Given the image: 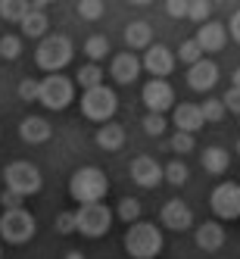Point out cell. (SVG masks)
<instances>
[{"label":"cell","mask_w":240,"mask_h":259,"mask_svg":"<svg viewBox=\"0 0 240 259\" xmlns=\"http://www.w3.org/2000/svg\"><path fill=\"white\" fill-rule=\"evenodd\" d=\"M109 191V181H106V172L97 169V165H81V169L69 178V194L75 203L81 206H90V203H103Z\"/></svg>","instance_id":"1"},{"label":"cell","mask_w":240,"mask_h":259,"mask_svg":"<svg viewBox=\"0 0 240 259\" xmlns=\"http://www.w3.org/2000/svg\"><path fill=\"white\" fill-rule=\"evenodd\" d=\"M125 250L131 259H156L162 250V231L153 222H137L125 231Z\"/></svg>","instance_id":"2"},{"label":"cell","mask_w":240,"mask_h":259,"mask_svg":"<svg viewBox=\"0 0 240 259\" xmlns=\"http://www.w3.org/2000/svg\"><path fill=\"white\" fill-rule=\"evenodd\" d=\"M34 63L50 75H60V72L72 63V41L66 34H47L34 50Z\"/></svg>","instance_id":"3"},{"label":"cell","mask_w":240,"mask_h":259,"mask_svg":"<svg viewBox=\"0 0 240 259\" xmlns=\"http://www.w3.org/2000/svg\"><path fill=\"white\" fill-rule=\"evenodd\" d=\"M38 231V222L28 209H10L0 215V240L4 244H13V247H22L34 237Z\"/></svg>","instance_id":"4"},{"label":"cell","mask_w":240,"mask_h":259,"mask_svg":"<svg viewBox=\"0 0 240 259\" xmlns=\"http://www.w3.org/2000/svg\"><path fill=\"white\" fill-rule=\"evenodd\" d=\"M116 109H119V97H116V91L106 88V84H100L94 91H84V94H81V113L90 122H100V125L113 122Z\"/></svg>","instance_id":"5"},{"label":"cell","mask_w":240,"mask_h":259,"mask_svg":"<svg viewBox=\"0 0 240 259\" xmlns=\"http://www.w3.org/2000/svg\"><path fill=\"white\" fill-rule=\"evenodd\" d=\"M4 181H7V191H16L19 197H31L44 188V178H41V169L34 162H25V159H16L4 169Z\"/></svg>","instance_id":"6"},{"label":"cell","mask_w":240,"mask_h":259,"mask_svg":"<svg viewBox=\"0 0 240 259\" xmlns=\"http://www.w3.org/2000/svg\"><path fill=\"white\" fill-rule=\"evenodd\" d=\"M72 100H75V81L66 78V75H47L41 81V100L47 109H53V113H60V109H66Z\"/></svg>","instance_id":"7"},{"label":"cell","mask_w":240,"mask_h":259,"mask_svg":"<svg viewBox=\"0 0 240 259\" xmlns=\"http://www.w3.org/2000/svg\"><path fill=\"white\" fill-rule=\"evenodd\" d=\"M75 219H78V234H84V237H103L109 231V225H113V212H109V206H103V203L81 206L75 212Z\"/></svg>","instance_id":"8"},{"label":"cell","mask_w":240,"mask_h":259,"mask_svg":"<svg viewBox=\"0 0 240 259\" xmlns=\"http://www.w3.org/2000/svg\"><path fill=\"white\" fill-rule=\"evenodd\" d=\"M209 206L218 219H240V184L234 181H221L209 197Z\"/></svg>","instance_id":"9"},{"label":"cell","mask_w":240,"mask_h":259,"mask_svg":"<svg viewBox=\"0 0 240 259\" xmlns=\"http://www.w3.org/2000/svg\"><path fill=\"white\" fill-rule=\"evenodd\" d=\"M140 97H143V106L150 109V113L165 116V109L175 106V88H172L169 81H162V78H153V81L143 84Z\"/></svg>","instance_id":"10"},{"label":"cell","mask_w":240,"mask_h":259,"mask_svg":"<svg viewBox=\"0 0 240 259\" xmlns=\"http://www.w3.org/2000/svg\"><path fill=\"white\" fill-rule=\"evenodd\" d=\"M159 222H162V228H169V231H187L194 225V212H190V206L184 200L172 197L159 209Z\"/></svg>","instance_id":"11"},{"label":"cell","mask_w":240,"mask_h":259,"mask_svg":"<svg viewBox=\"0 0 240 259\" xmlns=\"http://www.w3.org/2000/svg\"><path fill=\"white\" fill-rule=\"evenodd\" d=\"M128 172H131V181L137 184V188H156V184L165 178V169L153 156H134Z\"/></svg>","instance_id":"12"},{"label":"cell","mask_w":240,"mask_h":259,"mask_svg":"<svg viewBox=\"0 0 240 259\" xmlns=\"http://www.w3.org/2000/svg\"><path fill=\"white\" fill-rule=\"evenodd\" d=\"M175 53L169 50V47H165V44H153L150 50H147L143 53V69L147 72H150V75L153 78H165V75H172V69H175Z\"/></svg>","instance_id":"13"},{"label":"cell","mask_w":240,"mask_h":259,"mask_svg":"<svg viewBox=\"0 0 240 259\" xmlns=\"http://www.w3.org/2000/svg\"><path fill=\"white\" fill-rule=\"evenodd\" d=\"M140 69H143V63L134 57L131 50H125V53H116L113 57V63H109V75H113L116 84H131V81H137Z\"/></svg>","instance_id":"14"},{"label":"cell","mask_w":240,"mask_h":259,"mask_svg":"<svg viewBox=\"0 0 240 259\" xmlns=\"http://www.w3.org/2000/svg\"><path fill=\"white\" fill-rule=\"evenodd\" d=\"M172 122L178 132L184 135H197L203 125H206V116H203V106L200 103H178L175 113H172Z\"/></svg>","instance_id":"15"},{"label":"cell","mask_w":240,"mask_h":259,"mask_svg":"<svg viewBox=\"0 0 240 259\" xmlns=\"http://www.w3.org/2000/svg\"><path fill=\"white\" fill-rule=\"evenodd\" d=\"M187 84H190L194 91H212V88L218 84V66H215L212 60L203 57L197 66L187 69Z\"/></svg>","instance_id":"16"},{"label":"cell","mask_w":240,"mask_h":259,"mask_svg":"<svg viewBox=\"0 0 240 259\" xmlns=\"http://www.w3.org/2000/svg\"><path fill=\"white\" fill-rule=\"evenodd\" d=\"M197 44L203 47V53H218L221 47L228 44V28L221 25V22H206V25H200Z\"/></svg>","instance_id":"17"},{"label":"cell","mask_w":240,"mask_h":259,"mask_svg":"<svg viewBox=\"0 0 240 259\" xmlns=\"http://www.w3.org/2000/svg\"><path fill=\"white\" fill-rule=\"evenodd\" d=\"M194 240L200 250L206 253H215L225 247V228H221V222H203V225L194 231Z\"/></svg>","instance_id":"18"},{"label":"cell","mask_w":240,"mask_h":259,"mask_svg":"<svg viewBox=\"0 0 240 259\" xmlns=\"http://www.w3.org/2000/svg\"><path fill=\"white\" fill-rule=\"evenodd\" d=\"M50 135H53V128H50V122L41 119V116H25V119L19 122V138H22L25 144H47Z\"/></svg>","instance_id":"19"},{"label":"cell","mask_w":240,"mask_h":259,"mask_svg":"<svg viewBox=\"0 0 240 259\" xmlns=\"http://www.w3.org/2000/svg\"><path fill=\"white\" fill-rule=\"evenodd\" d=\"M94 141H97V147L100 150H122L125 147V128L119 125V122H106V125H100V132L94 135Z\"/></svg>","instance_id":"20"},{"label":"cell","mask_w":240,"mask_h":259,"mask_svg":"<svg viewBox=\"0 0 240 259\" xmlns=\"http://www.w3.org/2000/svg\"><path fill=\"white\" fill-rule=\"evenodd\" d=\"M22 34H28V38H47V28H50V19H47V13H44V4H34V10L22 19Z\"/></svg>","instance_id":"21"},{"label":"cell","mask_w":240,"mask_h":259,"mask_svg":"<svg viewBox=\"0 0 240 259\" xmlns=\"http://www.w3.org/2000/svg\"><path fill=\"white\" fill-rule=\"evenodd\" d=\"M125 44L131 50H150L153 47V28L150 22H131L125 28Z\"/></svg>","instance_id":"22"},{"label":"cell","mask_w":240,"mask_h":259,"mask_svg":"<svg viewBox=\"0 0 240 259\" xmlns=\"http://www.w3.org/2000/svg\"><path fill=\"white\" fill-rule=\"evenodd\" d=\"M231 165V156L225 147H206L203 150V169H206L209 175H225Z\"/></svg>","instance_id":"23"},{"label":"cell","mask_w":240,"mask_h":259,"mask_svg":"<svg viewBox=\"0 0 240 259\" xmlns=\"http://www.w3.org/2000/svg\"><path fill=\"white\" fill-rule=\"evenodd\" d=\"M34 10V4H28V0H0V19H7V22H19Z\"/></svg>","instance_id":"24"},{"label":"cell","mask_w":240,"mask_h":259,"mask_svg":"<svg viewBox=\"0 0 240 259\" xmlns=\"http://www.w3.org/2000/svg\"><path fill=\"white\" fill-rule=\"evenodd\" d=\"M84 57L90 63H97V66H100L103 57H109V38L106 34H90V38L84 41Z\"/></svg>","instance_id":"25"},{"label":"cell","mask_w":240,"mask_h":259,"mask_svg":"<svg viewBox=\"0 0 240 259\" xmlns=\"http://www.w3.org/2000/svg\"><path fill=\"white\" fill-rule=\"evenodd\" d=\"M75 81H78L84 91H94V88H100V84H103V69H100L97 63H84V66L78 69Z\"/></svg>","instance_id":"26"},{"label":"cell","mask_w":240,"mask_h":259,"mask_svg":"<svg viewBox=\"0 0 240 259\" xmlns=\"http://www.w3.org/2000/svg\"><path fill=\"white\" fill-rule=\"evenodd\" d=\"M175 57L184 63V66H197L200 60H203V47L197 44V38H190V41H181V47H178V53H175Z\"/></svg>","instance_id":"27"},{"label":"cell","mask_w":240,"mask_h":259,"mask_svg":"<svg viewBox=\"0 0 240 259\" xmlns=\"http://www.w3.org/2000/svg\"><path fill=\"white\" fill-rule=\"evenodd\" d=\"M140 203L134 200V197H122L119 200V219L122 222H128V225H137V222H140Z\"/></svg>","instance_id":"28"},{"label":"cell","mask_w":240,"mask_h":259,"mask_svg":"<svg viewBox=\"0 0 240 259\" xmlns=\"http://www.w3.org/2000/svg\"><path fill=\"white\" fill-rule=\"evenodd\" d=\"M190 172H187V165H184V159H172L169 165H165V181L175 184V188H181V184H187Z\"/></svg>","instance_id":"29"},{"label":"cell","mask_w":240,"mask_h":259,"mask_svg":"<svg viewBox=\"0 0 240 259\" xmlns=\"http://www.w3.org/2000/svg\"><path fill=\"white\" fill-rule=\"evenodd\" d=\"M19 53H22L19 34H4V38H0V57L4 60H19Z\"/></svg>","instance_id":"30"},{"label":"cell","mask_w":240,"mask_h":259,"mask_svg":"<svg viewBox=\"0 0 240 259\" xmlns=\"http://www.w3.org/2000/svg\"><path fill=\"white\" fill-rule=\"evenodd\" d=\"M103 13H106L103 0H81V4H78V16H81V19H87V22H97Z\"/></svg>","instance_id":"31"},{"label":"cell","mask_w":240,"mask_h":259,"mask_svg":"<svg viewBox=\"0 0 240 259\" xmlns=\"http://www.w3.org/2000/svg\"><path fill=\"white\" fill-rule=\"evenodd\" d=\"M203 106V116H206V122H221L228 116V109H225V103H221V97H209L206 103H200Z\"/></svg>","instance_id":"32"},{"label":"cell","mask_w":240,"mask_h":259,"mask_svg":"<svg viewBox=\"0 0 240 259\" xmlns=\"http://www.w3.org/2000/svg\"><path fill=\"white\" fill-rule=\"evenodd\" d=\"M140 125H143V132L150 135V138H159V135L165 132V128H169V119H165V116H159V113H147Z\"/></svg>","instance_id":"33"},{"label":"cell","mask_w":240,"mask_h":259,"mask_svg":"<svg viewBox=\"0 0 240 259\" xmlns=\"http://www.w3.org/2000/svg\"><path fill=\"white\" fill-rule=\"evenodd\" d=\"M209 13H212V4H209V0H190L187 19H194V22H200V25H206V22H209Z\"/></svg>","instance_id":"34"},{"label":"cell","mask_w":240,"mask_h":259,"mask_svg":"<svg viewBox=\"0 0 240 259\" xmlns=\"http://www.w3.org/2000/svg\"><path fill=\"white\" fill-rule=\"evenodd\" d=\"M194 144H197V141H194V135L175 132V135H172V144H169V147H172V153H175V156H187V153L194 150Z\"/></svg>","instance_id":"35"},{"label":"cell","mask_w":240,"mask_h":259,"mask_svg":"<svg viewBox=\"0 0 240 259\" xmlns=\"http://www.w3.org/2000/svg\"><path fill=\"white\" fill-rule=\"evenodd\" d=\"M19 97H22L25 103L41 100V81H34V78H22V81H19Z\"/></svg>","instance_id":"36"},{"label":"cell","mask_w":240,"mask_h":259,"mask_svg":"<svg viewBox=\"0 0 240 259\" xmlns=\"http://www.w3.org/2000/svg\"><path fill=\"white\" fill-rule=\"evenodd\" d=\"M53 228H57L60 234H75V231H78V219H75V212H60L57 219H53Z\"/></svg>","instance_id":"37"},{"label":"cell","mask_w":240,"mask_h":259,"mask_svg":"<svg viewBox=\"0 0 240 259\" xmlns=\"http://www.w3.org/2000/svg\"><path fill=\"white\" fill-rule=\"evenodd\" d=\"M22 203H25V197H19L16 191H7L4 188V194H0V206H4V212H10V209H25Z\"/></svg>","instance_id":"38"},{"label":"cell","mask_w":240,"mask_h":259,"mask_svg":"<svg viewBox=\"0 0 240 259\" xmlns=\"http://www.w3.org/2000/svg\"><path fill=\"white\" fill-rule=\"evenodd\" d=\"M221 103H225L228 113L240 116V88H228V91H225V97H221Z\"/></svg>","instance_id":"39"},{"label":"cell","mask_w":240,"mask_h":259,"mask_svg":"<svg viewBox=\"0 0 240 259\" xmlns=\"http://www.w3.org/2000/svg\"><path fill=\"white\" fill-rule=\"evenodd\" d=\"M187 7H190V0H169L165 13H169L172 19H187Z\"/></svg>","instance_id":"40"},{"label":"cell","mask_w":240,"mask_h":259,"mask_svg":"<svg viewBox=\"0 0 240 259\" xmlns=\"http://www.w3.org/2000/svg\"><path fill=\"white\" fill-rule=\"evenodd\" d=\"M228 34H231V38L240 44V10H234L231 13V22H228Z\"/></svg>","instance_id":"41"},{"label":"cell","mask_w":240,"mask_h":259,"mask_svg":"<svg viewBox=\"0 0 240 259\" xmlns=\"http://www.w3.org/2000/svg\"><path fill=\"white\" fill-rule=\"evenodd\" d=\"M63 259H84V253H81V250H69Z\"/></svg>","instance_id":"42"},{"label":"cell","mask_w":240,"mask_h":259,"mask_svg":"<svg viewBox=\"0 0 240 259\" xmlns=\"http://www.w3.org/2000/svg\"><path fill=\"white\" fill-rule=\"evenodd\" d=\"M231 81H234L231 88H240V69H234V75H231Z\"/></svg>","instance_id":"43"},{"label":"cell","mask_w":240,"mask_h":259,"mask_svg":"<svg viewBox=\"0 0 240 259\" xmlns=\"http://www.w3.org/2000/svg\"><path fill=\"white\" fill-rule=\"evenodd\" d=\"M0 259H4V244H0Z\"/></svg>","instance_id":"44"},{"label":"cell","mask_w":240,"mask_h":259,"mask_svg":"<svg viewBox=\"0 0 240 259\" xmlns=\"http://www.w3.org/2000/svg\"><path fill=\"white\" fill-rule=\"evenodd\" d=\"M237 156H240V141H237Z\"/></svg>","instance_id":"45"}]
</instances>
